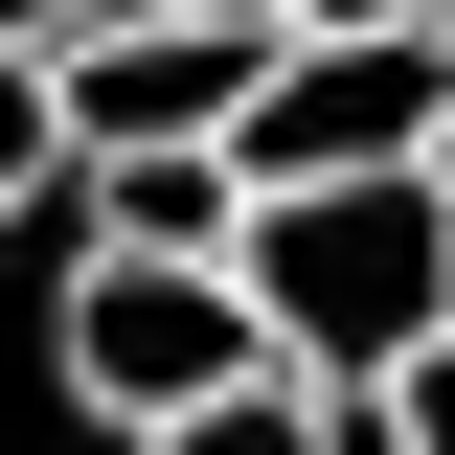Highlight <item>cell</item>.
Listing matches in <instances>:
<instances>
[{
	"mask_svg": "<svg viewBox=\"0 0 455 455\" xmlns=\"http://www.w3.org/2000/svg\"><path fill=\"white\" fill-rule=\"evenodd\" d=\"M251 319H274V364H319V387H387V364H433L455 341V182H296V205H251Z\"/></svg>",
	"mask_w": 455,
	"mask_h": 455,
	"instance_id": "obj_1",
	"label": "cell"
},
{
	"mask_svg": "<svg viewBox=\"0 0 455 455\" xmlns=\"http://www.w3.org/2000/svg\"><path fill=\"white\" fill-rule=\"evenodd\" d=\"M251 364H274V319H251V274H228V251H68V410L182 433V410L251 387Z\"/></svg>",
	"mask_w": 455,
	"mask_h": 455,
	"instance_id": "obj_2",
	"label": "cell"
},
{
	"mask_svg": "<svg viewBox=\"0 0 455 455\" xmlns=\"http://www.w3.org/2000/svg\"><path fill=\"white\" fill-rule=\"evenodd\" d=\"M433 137H455V46L433 23H387V46H274L228 182H251V205H296V182H410Z\"/></svg>",
	"mask_w": 455,
	"mask_h": 455,
	"instance_id": "obj_3",
	"label": "cell"
},
{
	"mask_svg": "<svg viewBox=\"0 0 455 455\" xmlns=\"http://www.w3.org/2000/svg\"><path fill=\"white\" fill-rule=\"evenodd\" d=\"M68 92V160H228V137H251V92H274V46H251V23H160V0H137V23H92V46L46 68Z\"/></svg>",
	"mask_w": 455,
	"mask_h": 455,
	"instance_id": "obj_4",
	"label": "cell"
},
{
	"mask_svg": "<svg viewBox=\"0 0 455 455\" xmlns=\"http://www.w3.org/2000/svg\"><path fill=\"white\" fill-rule=\"evenodd\" d=\"M137 455H387V433H364V387H319V364H251V387H205Z\"/></svg>",
	"mask_w": 455,
	"mask_h": 455,
	"instance_id": "obj_5",
	"label": "cell"
},
{
	"mask_svg": "<svg viewBox=\"0 0 455 455\" xmlns=\"http://www.w3.org/2000/svg\"><path fill=\"white\" fill-rule=\"evenodd\" d=\"M46 182H68V92H46V68H23V46H0V228L46 205Z\"/></svg>",
	"mask_w": 455,
	"mask_h": 455,
	"instance_id": "obj_6",
	"label": "cell"
},
{
	"mask_svg": "<svg viewBox=\"0 0 455 455\" xmlns=\"http://www.w3.org/2000/svg\"><path fill=\"white\" fill-rule=\"evenodd\" d=\"M364 433H387V455H455V341H433V364H387V387H364Z\"/></svg>",
	"mask_w": 455,
	"mask_h": 455,
	"instance_id": "obj_7",
	"label": "cell"
},
{
	"mask_svg": "<svg viewBox=\"0 0 455 455\" xmlns=\"http://www.w3.org/2000/svg\"><path fill=\"white\" fill-rule=\"evenodd\" d=\"M92 23H137V0H0V46H23V68H68Z\"/></svg>",
	"mask_w": 455,
	"mask_h": 455,
	"instance_id": "obj_8",
	"label": "cell"
},
{
	"mask_svg": "<svg viewBox=\"0 0 455 455\" xmlns=\"http://www.w3.org/2000/svg\"><path fill=\"white\" fill-rule=\"evenodd\" d=\"M160 23H251V46H296V23H319V0H160Z\"/></svg>",
	"mask_w": 455,
	"mask_h": 455,
	"instance_id": "obj_9",
	"label": "cell"
},
{
	"mask_svg": "<svg viewBox=\"0 0 455 455\" xmlns=\"http://www.w3.org/2000/svg\"><path fill=\"white\" fill-rule=\"evenodd\" d=\"M433 46H455V0H433Z\"/></svg>",
	"mask_w": 455,
	"mask_h": 455,
	"instance_id": "obj_10",
	"label": "cell"
},
{
	"mask_svg": "<svg viewBox=\"0 0 455 455\" xmlns=\"http://www.w3.org/2000/svg\"><path fill=\"white\" fill-rule=\"evenodd\" d=\"M433 182H455V137H433Z\"/></svg>",
	"mask_w": 455,
	"mask_h": 455,
	"instance_id": "obj_11",
	"label": "cell"
}]
</instances>
